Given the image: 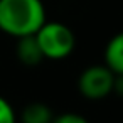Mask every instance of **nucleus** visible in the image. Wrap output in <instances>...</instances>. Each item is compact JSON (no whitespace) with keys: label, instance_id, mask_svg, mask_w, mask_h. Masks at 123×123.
<instances>
[{"label":"nucleus","instance_id":"f257e3e1","mask_svg":"<svg viewBox=\"0 0 123 123\" xmlns=\"http://www.w3.org/2000/svg\"><path fill=\"white\" fill-rule=\"evenodd\" d=\"M46 22L41 0H0V31L12 37L34 36Z\"/></svg>","mask_w":123,"mask_h":123},{"label":"nucleus","instance_id":"f03ea898","mask_svg":"<svg viewBox=\"0 0 123 123\" xmlns=\"http://www.w3.org/2000/svg\"><path fill=\"white\" fill-rule=\"evenodd\" d=\"M34 36H36L37 44L46 59H52V61L64 59L76 47L74 32L61 22H47L46 20L42 24V27Z\"/></svg>","mask_w":123,"mask_h":123},{"label":"nucleus","instance_id":"7ed1b4c3","mask_svg":"<svg viewBox=\"0 0 123 123\" xmlns=\"http://www.w3.org/2000/svg\"><path fill=\"white\" fill-rule=\"evenodd\" d=\"M115 73H111L106 66H89L86 68L78 81L79 93L88 99H103L110 93H113Z\"/></svg>","mask_w":123,"mask_h":123},{"label":"nucleus","instance_id":"20e7f679","mask_svg":"<svg viewBox=\"0 0 123 123\" xmlns=\"http://www.w3.org/2000/svg\"><path fill=\"white\" fill-rule=\"evenodd\" d=\"M105 66L115 74H123V32H118L108 41L105 49Z\"/></svg>","mask_w":123,"mask_h":123},{"label":"nucleus","instance_id":"39448f33","mask_svg":"<svg viewBox=\"0 0 123 123\" xmlns=\"http://www.w3.org/2000/svg\"><path fill=\"white\" fill-rule=\"evenodd\" d=\"M17 57L25 66H37L44 59L36 36H25V37L19 39V42H17Z\"/></svg>","mask_w":123,"mask_h":123},{"label":"nucleus","instance_id":"423d86ee","mask_svg":"<svg viewBox=\"0 0 123 123\" xmlns=\"http://www.w3.org/2000/svg\"><path fill=\"white\" fill-rule=\"evenodd\" d=\"M52 110L44 103H31L20 113V123H52Z\"/></svg>","mask_w":123,"mask_h":123},{"label":"nucleus","instance_id":"0eeeda50","mask_svg":"<svg viewBox=\"0 0 123 123\" xmlns=\"http://www.w3.org/2000/svg\"><path fill=\"white\" fill-rule=\"evenodd\" d=\"M0 123H17V115L4 96H0Z\"/></svg>","mask_w":123,"mask_h":123},{"label":"nucleus","instance_id":"6e6552de","mask_svg":"<svg viewBox=\"0 0 123 123\" xmlns=\"http://www.w3.org/2000/svg\"><path fill=\"white\" fill-rule=\"evenodd\" d=\"M52 123H89V121L83 115H79V113L66 111V113H61L59 116H54Z\"/></svg>","mask_w":123,"mask_h":123},{"label":"nucleus","instance_id":"1a4fd4ad","mask_svg":"<svg viewBox=\"0 0 123 123\" xmlns=\"http://www.w3.org/2000/svg\"><path fill=\"white\" fill-rule=\"evenodd\" d=\"M113 91H115L118 96H123V74H115Z\"/></svg>","mask_w":123,"mask_h":123}]
</instances>
